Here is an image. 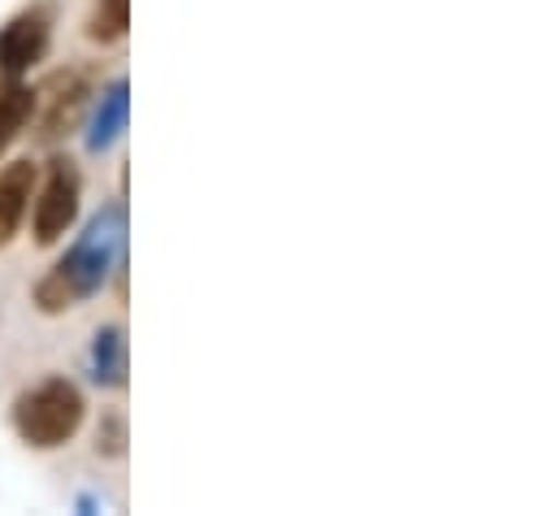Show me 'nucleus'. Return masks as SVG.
<instances>
[{
    "label": "nucleus",
    "instance_id": "nucleus-1",
    "mask_svg": "<svg viewBox=\"0 0 560 516\" xmlns=\"http://www.w3.org/2000/svg\"><path fill=\"white\" fill-rule=\"evenodd\" d=\"M122 253V213H105L88 226V235L48 269V278L35 286V304L44 313H66L74 304H83L88 295H96L114 269V260Z\"/></svg>",
    "mask_w": 560,
    "mask_h": 516
},
{
    "label": "nucleus",
    "instance_id": "nucleus-2",
    "mask_svg": "<svg viewBox=\"0 0 560 516\" xmlns=\"http://www.w3.org/2000/svg\"><path fill=\"white\" fill-rule=\"evenodd\" d=\"M83 412H88L83 390L70 378H44L39 387L22 390L13 399V430L26 447L52 452V447H66L79 434Z\"/></svg>",
    "mask_w": 560,
    "mask_h": 516
},
{
    "label": "nucleus",
    "instance_id": "nucleus-3",
    "mask_svg": "<svg viewBox=\"0 0 560 516\" xmlns=\"http://www.w3.org/2000/svg\"><path fill=\"white\" fill-rule=\"evenodd\" d=\"M79 200H83V174L70 156H52L48 161V174H44V187L35 196V209H31V235L39 248H52L57 239L70 235L74 218H79Z\"/></svg>",
    "mask_w": 560,
    "mask_h": 516
},
{
    "label": "nucleus",
    "instance_id": "nucleus-4",
    "mask_svg": "<svg viewBox=\"0 0 560 516\" xmlns=\"http://www.w3.org/2000/svg\"><path fill=\"white\" fill-rule=\"evenodd\" d=\"M48 44H52V9L48 4H31V9L13 13L0 26V70L9 79L31 74L48 57Z\"/></svg>",
    "mask_w": 560,
    "mask_h": 516
},
{
    "label": "nucleus",
    "instance_id": "nucleus-5",
    "mask_svg": "<svg viewBox=\"0 0 560 516\" xmlns=\"http://www.w3.org/2000/svg\"><path fill=\"white\" fill-rule=\"evenodd\" d=\"M31 96H35V109L31 114H39V134L44 139H57V134H66V130L79 122L83 101L92 96V79H88V70H61V74H52Z\"/></svg>",
    "mask_w": 560,
    "mask_h": 516
},
{
    "label": "nucleus",
    "instance_id": "nucleus-6",
    "mask_svg": "<svg viewBox=\"0 0 560 516\" xmlns=\"http://www.w3.org/2000/svg\"><path fill=\"white\" fill-rule=\"evenodd\" d=\"M31 191H35V165L31 161H13L0 169V248L18 235V226L31 209Z\"/></svg>",
    "mask_w": 560,
    "mask_h": 516
},
{
    "label": "nucleus",
    "instance_id": "nucleus-7",
    "mask_svg": "<svg viewBox=\"0 0 560 516\" xmlns=\"http://www.w3.org/2000/svg\"><path fill=\"white\" fill-rule=\"evenodd\" d=\"M31 109H35L31 87H22V79H9V74L0 70V156H4L9 143L26 130V122L35 118Z\"/></svg>",
    "mask_w": 560,
    "mask_h": 516
},
{
    "label": "nucleus",
    "instance_id": "nucleus-8",
    "mask_svg": "<svg viewBox=\"0 0 560 516\" xmlns=\"http://www.w3.org/2000/svg\"><path fill=\"white\" fill-rule=\"evenodd\" d=\"M92 370H96V383H105V387H122L127 383V339H122L118 326H109V330L96 335Z\"/></svg>",
    "mask_w": 560,
    "mask_h": 516
},
{
    "label": "nucleus",
    "instance_id": "nucleus-9",
    "mask_svg": "<svg viewBox=\"0 0 560 516\" xmlns=\"http://www.w3.org/2000/svg\"><path fill=\"white\" fill-rule=\"evenodd\" d=\"M122 127H127V83H114L109 96H101V114H96V130H92L88 148H92V152L109 148V143L122 134Z\"/></svg>",
    "mask_w": 560,
    "mask_h": 516
},
{
    "label": "nucleus",
    "instance_id": "nucleus-10",
    "mask_svg": "<svg viewBox=\"0 0 560 516\" xmlns=\"http://www.w3.org/2000/svg\"><path fill=\"white\" fill-rule=\"evenodd\" d=\"M127 26H131V0H96L92 22H88V35L96 44H118Z\"/></svg>",
    "mask_w": 560,
    "mask_h": 516
}]
</instances>
